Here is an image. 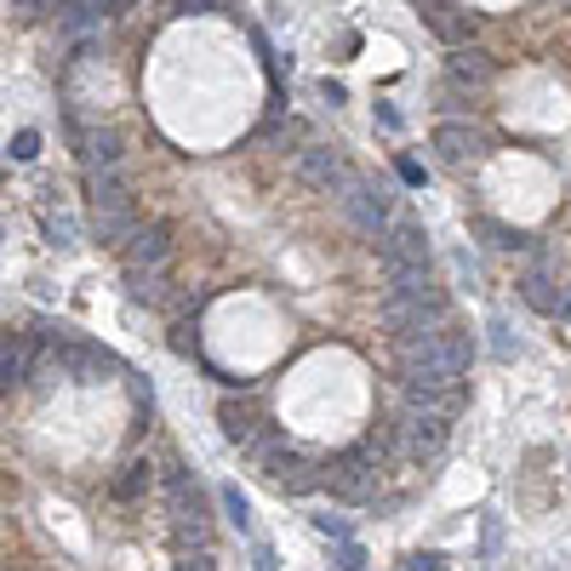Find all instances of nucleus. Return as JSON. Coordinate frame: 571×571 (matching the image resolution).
Instances as JSON below:
<instances>
[{
  "label": "nucleus",
  "instance_id": "1",
  "mask_svg": "<svg viewBox=\"0 0 571 571\" xmlns=\"http://www.w3.org/2000/svg\"><path fill=\"white\" fill-rule=\"evenodd\" d=\"M468 360H475V337L457 320H440V326L417 337H401V349H394L401 389H457L468 378Z\"/></svg>",
  "mask_w": 571,
  "mask_h": 571
},
{
  "label": "nucleus",
  "instance_id": "2",
  "mask_svg": "<svg viewBox=\"0 0 571 571\" xmlns=\"http://www.w3.org/2000/svg\"><path fill=\"white\" fill-rule=\"evenodd\" d=\"M337 201H343V217H349L360 235H371V240L389 235V223H394V194H389V183H378V178H355L349 189L337 194Z\"/></svg>",
  "mask_w": 571,
  "mask_h": 571
},
{
  "label": "nucleus",
  "instance_id": "3",
  "mask_svg": "<svg viewBox=\"0 0 571 571\" xmlns=\"http://www.w3.org/2000/svg\"><path fill=\"white\" fill-rule=\"evenodd\" d=\"M320 486H332L337 503H371L378 486H383V463L371 452H343L326 475H320Z\"/></svg>",
  "mask_w": 571,
  "mask_h": 571
},
{
  "label": "nucleus",
  "instance_id": "4",
  "mask_svg": "<svg viewBox=\"0 0 571 571\" xmlns=\"http://www.w3.org/2000/svg\"><path fill=\"white\" fill-rule=\"evenodd\" d=\"M435 246H429V229L417 217H394L389 235L378 240V263L383 269H429Z\"/></svg>",
  "mask_w": 571,
  "mask_h": 571
},
{
  "label": "nucleus",
  "instance_id": "5",
  "mask_svg": "<svg viewBox=\"0 0 571 571\" xmlns=\"http://www.w3.org/2000/svg\"><path fill=\"white\" fill-rule=\"evenodd\" d=\"M297 178H304L309 189H337V194H343V189L360 178V171L343 160V148H332V143H309L304 155H297Z\"/></svg>",
  "mask_w": 571,
  "mask_h": 571
},
{
  "label": "nucleus",
  "instance_id": "6",
  "mask_svg": "<svg viewBox=\"0 0 571 571\" xmlns=\"http://www.w3.org/2000/svg\"><path fill=\"white\" fill-rule=\"evenodd\" d=\"M424 23L429 29L452 46V52H463V46H475V35H480V12H468V7H452V0H424Z\"/></svg>",
  "mask_w": 571,
  "mask_h": 571
},
{
  "label": "nucleus",
  "instance_id": "7",
  "mask_svg": "<svg viewBox=\"0 0 571 571\" xmlns=\"http://www.w3.org/2000/svg\"><path fill=\"white\" fill-rule=\"evenodd\" d=\"M120 258H127V275H160V269L171 263V229L166 223H143Z\"/></svg>",
  "mask_w": 571,
  "mask_h": 571
},
{
  "label": "nucleus",
  "instance_id": "8",
  "mask_svg": "<svg viewBox=\"0 0 571 571\" xmlns=\"http://www.w3.org/2000/svg\"><path fill=\"white\" fill-rule=\"evenodd\" d=\"M401 440H406V457L429 463V457L445 452V440H452V424H445V417H435V412H406V417H401Z\"/></svg>",
  "mask_w": 571,
  "mask_h": 571
},
{
  "label": "nucleus",
  "instance_id": "9",
  "mask_svg": "<svg viewBox=\"0 0 571 571\" xmlns=\"http://www.w3.org/2000/svg\"><path fill=\"white\" fill-rule=\"evenodd\" d=\"M217 424H223V435H229L235 445H258L269 435L263 429V412L252 401H240V394H223V401H217Z\"/></svg>",
  "mask_w": 571,
  "mask_h": 571
},
{
  "label": "nucleus",
  "instance_id": "10",
  "mask_svg": "<svg viewBox=\"0 0 571 571\" xmlns=\"http://www.w3.org/2000/svg\"><path fill=\"white\" fill-rule=\"evenodd\" d=\"M74 138H81V166L86 171H109V166H120L127 160V138H120L115 127H74Z\"/></svg>",
  "mask_w": 571,
  "mask_h": 571
},
{
  "label": "nucleus",
  "instance_id": "11",
  "mask_svg": "<svg viewBox=\"0 0 571 571\" xmlns=\"http://www.w3.org/2000/svg\"><path fill=\"white\" fill-rule=\"evenodd\" d=\"M29 366H35V337L29 332H0V394L29 383Z\"/></svg>",
  "mask_w": 571,
  "mask_h": 571
},
{
  "label": "nucleus",
  "instance_id": "12",
  "mask_svg": "<svg viewBox=\"0 0 571 571\" xmlns=\"http://www.w3.org/2000/svg\"><path fill=\"white\" fill-rule=\"evenodd\" d=\"M92 229H97V240H104V246H120V252H127L132 235L143 229V217H138V206H132V201H115V206H97Z\"/></svg>",
  "mask_w": 571,
  "mask_h": 571
},
{
  "label": "nucleus",
  "instance_id": "13",
  "mask_svg": "<svg viewBox=\"0 0 571 571\" xmlns=\"http://www.w3.org/2000/svg\"><path fill=\"white\" fill-rule=\"evenodd\" d=\"M435 148H440V160L463 166V160H480V155H486V138H480L475 127H440V132H435Z\"/></svg>",
  "mask_w": 571,
  "mask_h": 571
},
{
  "label": "nucleus",
  "instance_id": "14",
  "mask_svg": "<svg viewBox=\"0 0 571 571\" xmlns=\"http://www.w3.org/2000/svg\"><path fill=\"white\" fill-rule=\"evenodd\" d=\"M445 74H452V81H463V86H486L491 74H498V63H491V52H480V46H463V52H452Z\"/></svg>",
  "mask_w": 571,
  "mask_h": 571
},
{
  "label": "nucleus",
  "instance_id": "15",
  "mask_svg": "<svg viewBox=\"0 0 571 571\" xmlns=\"http://www.w3.org/2000/svg\"><path fill=\"white\" fill-rule=\"evenodd\" d=\"M148 486H155V463H148V457H132L127 468H120V475H115V498H143V491Z\"/></svg>",
  "mask_w": 571,
  "mask_h": 571
},
{
  "label": "nucleus",
  "instance_id": "16",
  "mask_svg": "<svg viewBox=\"0 0 571 571\" xmlns=\"http://www.w3.org/2000/svg\"><path fill=\"white\" fill-rule=\"evenodd\" d=\"M109 12L115 7H58V23H63L69 35H81V29H104Z\"/></svg>",
  "mask_w": 571,
  "mask_h": 571
},
{
  "label": "nucleus",
  "instance_id": "17",
  "mask_svg": "<svg viewBox=\"0 0 571 571\" xmlns=\"http://www.w3.org/2000/svg\"><path fill=\"white\" fill-rule=\"evenodd\" d=\"M475 229H480L491 246H498V252H526V246H532V235H526V229H509V223H491V217H480Z\"/></svg>",
  "mask_w": 571,
  "mask_h": 571
},
{
  "label": "nucleus",
  "instance_id": "18",
  "mask_svg": "<svg viewBox=\"0 0 571 571\" xmlns=\"http://www.w3.org/2000/svg\"><path fill=\"white\" fill-rule=\"evenodd\" d=\"M520 292H526V304L543 309V314H555V309H560V292H555L549 275H526V281H520Z\"/></svg>",
  "mask_w": 571,
  "mask_h": 571
},
{
  "label": "nucleus",
  "instance_id": "19",
  "mask_svg": "<svg viewBox=\"0 0 571 571\" xmlns=\"http://www.w3.org/2000/svg\"><path fill=\"white\" fill-rule=\"evenodd\" d=\"M127 297L132 304H166V281L160 275H127Z\"/></svg>",
  "mask_w": 571,
  "mask_h": 571
},
{
  "label": "nucleus",
  "instance_id": "20",
  "mask_svg": "<svg viewBox=\"0 0 571 571\" xmlns=\"http://www.w3.org/2000/svg\"><path fill=\"white\" fill-rule=\"evenodd\" d=\"M217 498H223V514H229V520H235V526H240V532H246V526H252V509H246V498H240V486H235V480H229V486H223V491H217Z\"/></svg>",
  "mask_w": 571,
  "mask_h": 571
},
{
  "label": "nucleus",
  "instance_id": "21",
  "mask_svg": "<svg viewBox=\"0 0 571 571\" xmlns=\"http://www.w3.org/2000/svg\"><path fill=\"white\" fill-rule=\"evenodd\" d=\"M46 235H52V246H74V235H81V223H74L69 212H46Z\"/></svg>",
  "mask_w": 571,
  "mask_h": 571
},
{
  "label": "nucleus",
  "instance_id": "22",
  "mask_svg": "<svg viewBox=\"0 0 571 571\" xmlns=\"http://www.w3.org/2000/svg\"><path fill=\"white\" fill-rule=\"evenodd\" d=\"M171 349H178V355H201V332H194L189 320H178V326H171Z\"/></svg>",
  "mask_w": 571,
  "mask_h": 571
},
{
  "label": "nucleus",
  "instance_id": "23",
  "mask_svg": "<svg viewBox=\"0 0 571 571\" xmlns=\"http://www.w3.org/2000/svg\"><path fill=\"white\" fill-rule=\"evenodd\" d=\"M486 332H491V349H498V360H514V355H520V343L509 337V326H503V320H491Z\"/></svg>",
  "mask_w": 571,
  "mask_h": 571
},
{
  "label": "nucleus",
  "instance_id": "24",
  "mask_svg": "<svg viewBox=\"0 0 571 571\" xmlns=\"http://www.w3.org/2000/svg\"><path fill=\"white\" fill-rule=\"evenodd\" d=\"M40 155V132H17L12 138V160H35Z\"/></svg>",
  "mask_w": 571,
  "mask_h": 571
},
{
  "label": "nucleus",
  "instance_id": "25",
  "mask_svg": "<svg viewBox=\"0 0 571 571\" xmlns=\"http://www.w3.org/2000/svg\"><path fill=\"white\" fill-rule=\"evenodd\" d=\"M394 171H401V178H406L412 189H424V160H412V155H401V160H394Z\"/></svg>",
  "mask_w": 571,
  "mask_h": 571
},
{
  "label": "nucleus",
  "instance_id": "26",
  "mask_svg": "<svg viewBox=\"0 0 571 571\" xmlns=\"http://www.w3.org/2000/svg\"><path fill=\"white\" fill-rule=\"evenodd\" d=\"M314 532H326V537H337V543H349V526H343L337 514H314Z\"/></svg>",
  "mask_w": 571,
  "mask_h": 571
},
{
  "label": "nucleus",
  "instance_id": "27",
  "mask_svg": "<svg viewBox=\"0 0 571 571\" xmlns=\"http://www.w3.org/2000/svg\"><path fill=\"white\" fill-rule=\"evenodd\" d=\"M171 571H217V560H212V549H201V555H183Z\"/></svg>",
  "mask_w": 571,
  "mask_h": 571
},
{
  "label": "nucleus",
  "instance_id": "28",
  "mask_svg": "<svg viewBox=\"0 0 571 571\" xmlns=\"http://www.w3.org/2000/svg\"><path fill=\"white\" fill-rule=\"evenodd\" d=\"M337 566H343V571H366V549H360V543H343Z\"/></svg>",
  "mask_w": 571,
  "mask_h": 571
},
{
  "label": "nucleus",
  "instance_id": "29",
  "mask_svg": "<svg viewBox=\"0 0 571 571\" xmlns=\"http://www.w3.org/2000/svg\"><path fill=\"white\" fill-rule=\"evenodd\" d=\"M406 571H445V555H412Z\"/></svg>",
  "mask_w": 571,
  "mask_h": 571
},
{
  "label": "nucleus",
  "instance_id": "30",
  "mask_svg": "<svg viewBox=\"0 0 571 571\" xmlns=\"http://www.w3.org/2000/svg\"><path fill=\"white\" fill-rule=\"evenodd\" d=\"M127 389H132L138 406H148V383H143V378H132V371H127Z\"/></svg>",
  "mask_w": 571,
  "mask_h": 571
},
{
  "label": "nucleus",
  "instance_id": "31",
  "mask_svg": "<svg viewBox=\"0 0 571 571\" xmlns=\"http://www.w3.org/2000/svg\"><path fill=\"white\" fill-rule=\"evenodd\" d=\"M258 571H275V549H269V543L258 549Z\"/></svg>",
  "mask_w": 571,
  "mask_h": 571
},
{
  "label": "nucleus",
  "instance_id": "32",
  "mask_svg": "<svg viewBox=\"0 0 571 571\" xmlns=\"http://www.w3.org/2000/svg\"><path fill=\"white\" fill-rule=\"evenodd\" d=\"M555 314H560V320H571V286L560 292V309H555Z\"/></svg>",
  "mask_w": 571,
  "mask_h": 571
},
{
  "label": "nucleus",
  "instance_id": "33",
  "mask_svg": "<svg viewBox=\"0 0 571 571\" xmlns=\"http://www.w3.org/2000/svg\"><path fill=\"white\" fill-rule=\"evenodd\" d=\"M0 571H7V566H0Z\"/></svg>",
  "mask_w": 571,
  "mask_h": 571
}]
</instances>
